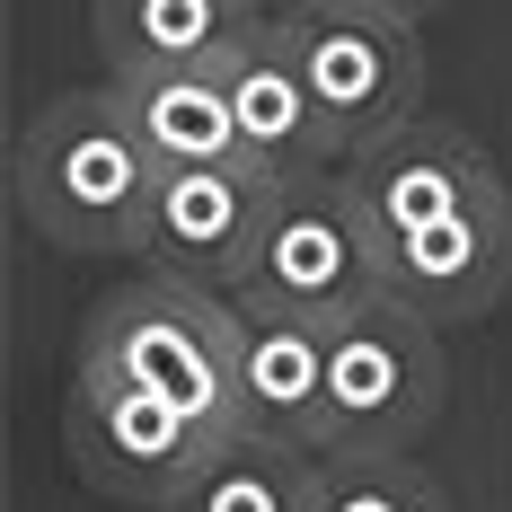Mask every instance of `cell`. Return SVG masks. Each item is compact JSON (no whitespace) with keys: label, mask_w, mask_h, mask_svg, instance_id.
I'll return each instance as SVG.
<instances>
[{"label":"cell","mask_w":512,"mask_h":512,"mask_svg":"<svg viewBox=\"0 0 512 512\" xmlns=\"http://www.w3.org/2000/svg\"><path fill=\"white\" fill-rule=\"evenodd\" d=\"M345 186H354L371 239H398V230H415V221H433V212H451V204H468V195H486V186H504V168L477 151V133L415 115L407 133H389V142H371V151L345 159Z\"/></svg>","instance_id":"obj_9"},{"label":"cell","mask_w":512,"mask_h":512,"mask_svg":"<svg viewBox=\"0 0 512 512\" xmlns=\"http://www.w3.org/2000/svg\"><path fill=\"white\" fill-rule=\"evenodd\" d=\"M230 106H239V159L265 168L274 186H283V177H318V168H345V142H336L327 106L309 89L292 36L274 27V9H265L256 45L230 62Z\"/></svg>","instance_id":"obj_10"},{"label":"cell","mask_w":512,"mask_h":512,"mask_svg":"<svg viewBox=\"0 0 512 512\" xmlns=\"http://www.w3.org/2000/svg\"><path fill=\"white\" fill-rule=\"evenodd\" d=\"M62 442H71V468L98 495L159 512L230 433H212L204 415H186L177 398H159V389L124 380V371L80 362L71 371V398H62Z\"/></svg>","instance_id":"obj_5"},{"label":"cell","mask_w":512,"mask_h":512,"mask_svg":"<svg viewBox=\"0 0 512 512\" xmlns=\"http://www.w3.org/2000/svg\"><path fill=\"white\" fill-rule=\"evenodd\" d=\"M239 292L195 283V274H159L142 265L133 283H115L89 327H80V362L124 371L159 398H177L186 415H204L212 433H248V398H239Z\"/></svg>","instance_id":"obj_2"},{"label":"cell","mask_w":512,"mask_h":512,"mask_svg":"<svg viewBox=\"0 0 512 512\" xmlns=\"http://www.w3.org/2000/svg\"><path fill=\"white\" fill-rule=\"evenodd\" d=\"M318 512H451L415 451H318Z\"/></svg>","instance_id":"obj_15"},{"label":"cell","mask_w":512,"mask_h":512,"mask_svg":"<svg viewBox=\"0 0 512 512\" xmlns=\"http://www.w3.org/2000/svg\"><path fill=\"white\" fill-rule=\"evenodd\" d=\"M248 301H283L309 318H345L354 301L380 292V256H371V221H362L345 168H318V177H283L274 221H265V248L256 274L239 283Z\"/></svg>","instance_id":"obj_6"},{"label":"cell","mask_w":512,"mask_h":512,"mask_svg":"<svg viewBox=\"0 0 512 512\" xmlns=\"http://www.w3.org/2000/svg\"><path fill=\"white\" fill-rule=\"evenodd\" d=\"M274 195H283V186H274L265 168H248V159H195V168H168V177H159V204H151L142 265L239 292V283L256 274Z\"/></svg>","instance_id":"obj_8"},{"label":"cell","mask_w":512,"mask_h":512,"mask_svg":"<svg viewBox=\"0 0 512 512\" xmlns=\"http://www.w3.org/2000/svg\"><path fill=\"white\" fill-rule=\"evenodd\" d=\"M106 71H230L256 45V0H89Z\"/></svg>","instance_id":"obj_12"},{"label":"cell","mask_w":512,"mask_h":512,"mask_svg":"<svg viewBox=\"0 0 512 512\" xmlns=\"http://www.w3.org/2000/svg\"><path fill=\"white\" fill-rule=\"evenodd\" d=\"M256 9H274V0H256Z\"/></svg>","instance_id":"obj_17"},{"label":"cell","mask_w":512,"mask_h":512,"mask_svg":"<svg viewBox=\"0 0 512 512\" xmlns=\"http://www.w3.org/2000/svg\"><path fill=\"white\" fill-rule=\"evenodd\" d=\"M318 451L283 433H230L159 512H318Z\"/></svg>","instance_id":"obj_14"},{"label":"cell","mask_w":512,"mask_h":512,"mask_svg":"<svg viewBox=\"0 0 512 512\" xmlns=\"http://www.w3.org/2000/svg\"><path fill=\"white\" fill-rule=\"evenodd\" d=\"M115 106L133 115V133L151 142L159 168H195V159H239V106L230 71H106Z\"/></svg>","instance_id":"obj_13"},{"label":"cell","mask_w":512,"mask_h":512,"mask_svg":"<svg viewBox=\"0 0 512 512\" xmlns=\"http://www.w3.org/2000/svg\"><path fill=\"white\" fill-rule=\"evenodd\" d=\"M239 398H248L256 433H283V442H309L327 433V318L283 301H248L239 292Z\"/></svg>","instance_id":"obj_11"},{"label":"cell","mask_w":512,"mask_h":512,"mask_svg":"<svg viewBox=\"0 0 512 512\" xmlns=\"http://www.w3.org/2000/svg\"><path fill=\"white\" fill-rule=\"evenodd\" d=\"M345 9H380V18H407V27H424L442 0H345Z\"/></svg>","instance_id":"obj_16"},{"label":"cell","mask_w":512,"mask_h":512,"mask_svg":"<svg viewBox=\"0 0 512 512\" xmlns=\"http://www.w3.org/2000/svg\"><path fill=\"white\" fill-rule=\"evenodd\" d=\"M371 256H380V292L424 309L433 327H468L512 292V186H486L398 239H371Z\"/></svg>","instance_id":"obj_7"},{"label":"cell","mask_w":512,"mask_h":512,"mask_svg":"<svg viewBox=\"0 0 512 512\" xmlns=\"http://www.w3.org/2000/svg\"><path fill=\"white\" fill-rule=\"evenodd\" d=\"M159 168L151 142L133 133V115L115 106V89H62V98L18 133L9 186L27 230L62 256H142L159 204Z\"/></svg>","instance_id":"obj_1"},{"label":"cell","mask_w":512,"mask_h":512,"mask_svg":"<svg viewBox=\"0 0 512 512\" xmlns=\"http://www.w3.org/2000/svg\"><path fill=\"white\" fill-rule=\"evenodd\" d=\"M451 407L442 327L398 292L327 318V433L318 451H415Z\"/></svg>","instance_id":"obj_3"},{"label":"cell","mask_w":512,"mask_h":512,"mask_svg":"<svg viewBox=\"0 0 512 512\" xmlns=\"http://www.w3.org/2000/svg\"><path fill=\"white\" fill-rule=\"evenodd\" d=\"M274 27L292 36L345 159L389 142V133H407L424 115V36L407 18L345 9V0H274Z\"/></svg>","instance_id":"obj_4"}]
</instances>
